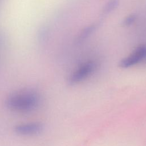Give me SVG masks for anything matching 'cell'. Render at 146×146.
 I'll return each instance as SVG.
<instances>
[{
    "label": "cell",
    "mask_w": 146,
    "mask_h": 146,
    "mask_svg": "<svg viewBox=\"0 0 146 146\" xmlns=\"http://www.w3.org/2000/svg\"><path fill=\"white\" fill-rule=\"evenodd\" d=\"M40 94L33 89H23L10 94L5 104L10 111L19 113H29L35 111L40 106Z\"/></svg>",
    "instance_id": "6da1fadb"
},
{
    "label": "cell",
    "mask_w": 146,
    "mask_h": 146,
    "mask_svg": "<svg viewBox=\"0 0 146 146\" xmlns=\"http://www.w3.org/2000/svg\"><path fill=\"white\" fill-rule=\"evenodd\" d=\"M95 68V64L93 62L89 61L83 63L70 75L68 83L73 85L83 81L92 73Z\"/></svg>",
    "instance_id": "7a4b0ae2"
},
{
    "label": "cell",
    "mask_w": 146,
    "mask_h": 146,
    "mask_svg": "<svg viewBox=\"0 0 146 146\" xmlns=\"http://www.w3.org/2000/svg\"><path fill=\"white\" fill-rule=\"evenodd\" d=\"M145 60H146V46L141 45L137 47L128 56L121 59L119 63V66L123 68H128Z\"/></svg>",
    "instance_id": "3957f363"
},
{
    "label": "cell",
    "mask_w": 146,
    "mask_h": 146,
    "mask_svg": "<svg viewBox=\"0 0 146 146\" xmlns=\"http://www.w3.org/2000/svg\"><path fill=\"white\" fill-rule=\"evenodd\" d=\"M43 129L42 124L37 121L22 123L16 125L14 131L17 134L22 136H31L40 133Z\"/></svg>",
    "instance_id": "277c9868"
},
{
    "label": "cell",
    "mask_w": 146,
    "mask_h": 146,
    "mask_svg": "<svg viewBox=\"0 0 146 146\" xmlns=\"http://www.w3.org/2000/svg\"><path fill=\"white\" fill-rule=\"evenodd\" d=\"M97 25L92 24L84 27L78 35L76 38V42L80 43L88 38L96 29Z\"/></svg>",
    "instance_id": "5b68a950"
},
{
    "label": "cell",
    "mask_w": 146,
    "mask_h": 146,
    "mask_svg": "<svg viewBox=\"0 0 146 146\" xmlns=\"http://www.w3.org/2000/svg\"><path fill=\"white\" fill-rule=\"evenodd\" d=\"M119 0H110L104 6L102 11L101 16L104 17L108 15L115 9H116L119 5Z\"/></svg>",
    "instance_id": "8992f818"
},
{
    "label": "cell",
    "mask_w": 146,
    "mask_h": 146,
    "mask_svg": "<svg viewBox=\"0 0 146 146\" xmlns=\"http://www.w3.org/2000/svg\"><path fill=\"white\" fill-rule=\"evenodd\" d=\"M136 16L135 14H131L124 18L123 21V25L125 26H128L133 23V22L136 21Z\"/></svg>",
    "instance_id": "52a82bcc"
}]
</instances>
